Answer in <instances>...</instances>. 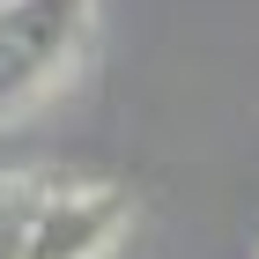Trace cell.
<instances>
[{
	"instance_id": "obj_1",
	"label": "cell",
	"mask_w": 259,
	"mask_h": 259,
	"mask_svg": "<svg viewBox=\"0 0 259 259\" xmlns=\"http://www.w3.org/2000/svg\"><path fill=\"white\" fill-rule=\"evenodd\" d=\"M89 37V0H15L0 8V119L37 104Z\"/></svg>"
},
{
	"instance_id": "obj_2",
	"label": "cell",
	"mask_w": 259,
	"mask_h": 259,
	"mask_svg": "<svg viewBox=\"0 0 259 259\" xmlns=\"http://www.w3.org/2000/svg\"><path fill=\"white\" fill-rule=\"evenodd\" d=\"M126 230V193L111 185H52L30 259H104Z\"/></svg>"
},
{
	"instance_id": "obj_3",
	"label": "cell",
	"mask_w": 259,
	"mask_h": 259,
	"mask_svg": "<svg viewBox=\"0 0 259 259\" xmlns=\"http://www.w3.org/2000/svg\"><path fill=\"white\" fill-rule=\"evenodd\" d=\"M52 185H60V178L0 170V259H30L37 222H45V207H52Z\"/></svg>"
},
{
	"instance_id": "obj_4",
	"label": "cell",
	"mask_w": 259,
	"mask_h": 259,
	"mask_svg": "<svg viewBox=\"0 0 259 259\" xmlns=\"http://www.w3.org/2000/svg\"><path fill=\"white\" fill-rule=\"evenodd\" d=\"M0 8H15V0H0Z\"/></svg>"
}]
</instances>
